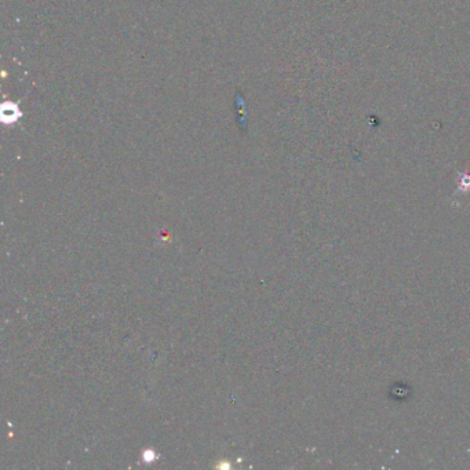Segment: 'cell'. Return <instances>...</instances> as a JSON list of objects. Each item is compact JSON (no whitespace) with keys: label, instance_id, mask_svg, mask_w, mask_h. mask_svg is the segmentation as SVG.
<instances>
[{"label":"cell","instance_id":"1","mask_svg":"<svg viewBox=\"0 0 470 470\" xmlns=\"http://www.w3.org/2000/svg\"><path fill=\"white\" fill-rule=\"evenodd\" d=\"M21 116V112H20V109L15 104H11V102H6L2 106V118L5 120L7 124L10 123H14L17 120L18 118Z\"/></svg>","mask_w":470,"mask_h":470},{"label":"cell","instance_id":"2","mask_svg":"<svg viewBox=\"0 0 470 470\" xmlns=\"http://www.w3.org/2000/svg\"><path fill=\"white\" fill-rule=\"evenodd\" d=\"M467 193L470 192V174L469 173H459V183H458L457 193Z\"/></svg>","mask_w":470,"mask_h":470}]
</instances>
